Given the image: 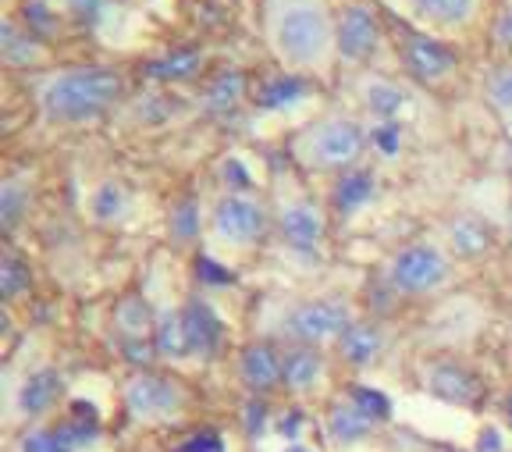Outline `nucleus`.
<instances>
[{"instance_id":"obj_1","label":"nucleus","mask_w":512,"mask_h":452,"mask_svg":"<svg viewBox=\"0 0 512 452\" xmlns=\"http://www.w3.org/2000/svg\"><path fill=\"white\" fill-rule=\"evenodd\" d=\"M121 97V79L111 68H72L43 89V111L54 122H89Z\"/></svg>"},{"instance_id":"obj_2","label":"nucleus","mask_w":512,"mask_h":452,"mask_svg":"<svg viewBox=\"0 0 512 452\" xmlns=\"http://www.w3.org/2000/svg\"><path fill=\"white\" fill-rule=\"evenodd\" d=\"M271 36L288 65H317L331 47L328 11L317 0H281L271 11Z\"/></svg>"},{"instance_id":"obj_3","label":"nucleus","mask_w":512,"mask_h":452,"mask_svg":"<svg viewBox=\"0 0 512 452\" xmlns=\"http://www.w3.org/2000/svg\"><path fill=\"white\" fill-rule=\"evenodd\" d=\"M363 154V129L349 118L324 122L310 136V161L320 168H342Z\"/></svg>"},{"instance_id":"obj_4","label":"nucleus","mask_w":512,"mask_h":452,"mask_svg":"<svg viewBox=\"0 0 512 452\" xmlns=\"http://www.w3.org/2000/svg\"><path fill=\"white\" fill-rule=\"evenodd\" d=\"M445 275V257L438 250H431V246H409L392 264V282L399 292H427L445 282Z\"/></svg>"},{"instance_id":"obj_5","label":"nucleus","mask_w":512,"mask_h":452,"mask_svg":"<svg viewBox=\"0 0 512 452\" xmlns=\"http://www.w3.org/2000/svg\"><path fill=\"white\" fill-rule=\"evenodd\" d=\"M125 403L139 420H168L182 406V392L160 374H143L125 388Z\"/></svg>"},{"instance_id":"obj_6","label":"nucleus","mask_w":512,"mask_h":452,"mask_svg":"<svg viewBox=\"0 0 512 452\" xmlns=\"http://www.w3.org/2000/svg\"><path fill=\"white\" fill-rule=\"evenodd\" d=\"M352 328L349 310L342 303H331V299H320V303H306L296 314L288 317V331L303 342H328L338 339Z\"/></svg>"},{"instance_id":"obj_7","label":"nucleus","mask_w":512,"mask_h":452,"mask_svg":"<svg viewBox=\"0 0 512 452\" xmlns=\"http://www.w3.org/2000/svg\"><path fill=\"white\" fill-rule=\"evenodd\" d=\"M214 228L224 243H253L264 232V210L246 196H224L214 210Z\"/></svg>"},{"instance_id":"obj_8","label":"nucleus","mask_w":512,"mask_h":452,"mask_svg":"<svg viewBox=\"0 0 512 452\" xmlns=\"http://www.w3.org/2000/svg\"><path fill=\"white\" fill-rule=\"evenodd\" d=\"M402 61L406 68L416 75V79L434 82V79H445L452 68H456V57L445 43L431 40V36H406L402 40Z\"/></svg>"},{"instance_id":"obj_9","label":"nucleus","mask_w":512,"mask_h":452,"mask_svg":"<svg viewBox=\"0 0 512 452\" xmlns=\"http://www.w3.org/2000/svg\"><path fill=\"white\" fill-rule=\"evenodd\" d=\"M377 47V22L367 8H349L338 22V50L345 61H367Z\"/></svg>"},{"instance_id":"obj_10","label":"nucleus","mask_w":512,"mask_h":452,"mask_svg":"<svg viewBox=\"0 0 512 452\" xmlns=\"http://www.w3.org/2000/svg\"><path fill=\"white\" fill-rule=\"evenodd\" d=\"M281 232H285V243L296 246L299 253H313V246L320 243L324 235V221L310 203H296L281 214Z\"/></svg>"},{"instance_id":"obj_11","label":"nucleus","mask_w":512,"mask_h":452,"mask_svg":"<svg viewBox=\"0 0 512 452\" xmlns=\"http://www.w3.org/2000/svg\"><path fill=\"white\" fill-rule=\"evenodd\" d=\"M242 378H246V385L256 388V392H267V388L285 378V360H278V353H274L271 346L256 342V346H249L246 353H242Z\"/></svg>"},{"instance_id":"obj_12","label":"nucleus","mask_w":512,"mask_h":452,"mask_svg":"<svg viewBox=\"0 0 512 452\" xmlns=\"http://www.w3.org/2000/svg\"><path fill=\"white\" fill-rule=\"evenodd\" d=\"M182 321H185V331H189L192 353H200V356L214 353L217 342H221V321H217L214 310H210L207 303H200V299H192L189 307L182 310Z\"/></svg>"},{"instance_id":"obj_13","label":"nucleus","mask_w":512,"mask_h":452,"mask_svg":"<svg viewBox=\"0 0 512 452\" xmlns=\"http://www.w3.org/2000/svg\"><path fill=\"white\" fill-rule=\"evenodd\" d=\"M374 424H377V417L363 410L356 399L335 406V413H331V435H335L338 442H360Z\"/></svg>"},{"instance_id":"obj_14","label":"nucleus","mask_w":512,"mask_h":452,"mask_svg":"<svg viewBox=\"0 0 512 452\" xmlns=\"http://www.w3.org/2000/svg\"><path fill=\"white\" fill-rule=\"evenodd\" d=\"M431 392L448 399V403H470V399L477 396V381H473L463 367L445 364L431 371Z\"/></svg>"},{"instance_id":"obj_15","label":"nucleus","mask_w":512,"mask_h":452,"mask_svg":"<svg viewBox=\"0 0 512 452\" xmlns=\"http://www.w3.org/2000/svg\"><path fill=\"white\" fill-rule=\"evenodd\" d=\"M381 331L374 324H352L349 331L342 335V353L349 364H370L377 353H381Z\"/></svg>"},{"instance_id":"obj_16","label":"nucleus","mask_w":512,"mask_h":452,"mask_svg":"<svg viewBox=\"0 0 512 452\" xmlns=\"http://www.w3.org/2000/svg\"><path fill=\"white\" fill-rule=\"evenodd\" d=\"M57 392H61L57 371H40V374H32V378L22 385V392H18V406H22L25 413H40L54 403Z\"/></svg>"},{"instance_id":"obj_17","label":"nucleus","mask_w":512,"mask_h":452,"mask_svg":"<svg viewBox=\"0 0 512 452\" xmlns=\"http://www.w3.org/2000/svg\"><path fill=\"white\" fill-rule=\"evenodd\" d=\"M324 371V360H320L313 349H296V353L285 356V385L296 388V392H306L313 388V381Z\"/></svg>"},{"instance_id":"obj_18","label":"nucleus","mask_w":512,"mask_h":452,"mask_svg":"<svg viewBox=\"0 0 512 452\" xmlns=\"http://www.w3.org/2000/svg\"><path fill=\"white\" fill-rule=\"evenodd\" d=\"M242 89H246V79H242L239 72H224V75H217V79L210 82L207 97H203V107H207L210 114L232 111V107L239 104Z\"/></svg>"},{"instance_id":"obj_19","label":"nucleus","mask_w":512,"mask_h":452,"mask_svg":"<svg viewBox=\"0 0 512 452\" xmlns=\"http://www.w3.org/2000/svg\"><path fill=\"white\" fill-rule=\"evenodd\" d=\"M200 72V54L196 50H178V54H168L146 65V75L160 82H175V79H189V75Z\"/></svg>"},{"instance_id":"obj_20","label":"nucleus","mask_w":512,"mask_h":452,"mask_svg":"<svg viewBox=\"0 0 512 452\" xmlns=\"http://www.w3.org/2000/svg\"><path fill=\"white\" fill-rule=\"evenodd\" d=\"M370 196H374V175H370V171H349L335 189V203L342 210L363 207Z\"/></svg>"},{"instance_id":"obj_21","label":"nucleus","mask_w":512,"mask_h":452,"mask_svg":"<svg viewBox=\"0 0 512 452\" xmlns=\"http://www.w3.org/2000/svg\"><path fill=\"white\" fill-rule=\"evenodd\" d=\"M413 8L431 22L459 25L473 15V0H413Z\"/></svg>"},{"instance_id":"obj_22","label":"nucleus","mask_w":512,"mask_h":452,"mask_svg":"<svg viewBox=\"0 0 512 452\" xmlns=\"http://www.w3.org/2000/svg\"><path fill=\"white\" fill-rule=\"evenodd\" d=\"M118 328L128 342H143L150 335V307L143 299H125L118 307Z\"/></svg>"},{"instance_id":"obj_23","label":"nucleus","mask_w":512,"mask_h":452,"mask_svg":"<svg viewBox=\"0 0 512 452\" xmlns=\"http://www.w3.org/2000/svg\"><path fill=\"white\" fill-rule=\"evenodd\" d=\"M0 36H4V61H11V65H29V61L40 57V43L25 36L15 22H4Z\"/></svg>"},{"instance_id":"obj_24","label":"nucleus","mask_w":512,"mask_h":452,"mask_svg":"<svg viewBox=\"0 0 512 452\" xmlns=\"http://www.w3.org/2000/svg\"><path fill=\"white\" fill-rule=\"evenodd\" d=\"M157 349L164 356H185V353H192L189 331H185L182 314H168L164 321H160V328H157Z\"/></svg>"},{"instance_id":"obj_25","label":"nucleus","mask_w":512,"mask_h":452,"mask_svg":"<svg viewBox=\"0 0 512 452\" xmlns=\"http://www.w3.org/2000/svg\"><path fill=\"white\" fill-rule=\"evenodd\" d=\"M303 93H306L303 82L292 79V75H281V79H271L264 89H260V107H267V111H278V107L296 104Z\"/></svg>"},{"instance_id":"obj_26","label":"nucleus","mask_w":512,"mask_h":452,"mask_svg":"<svg viewBox=\"0 0 512 452\" xmlns=\"http://www.w3.org/2000/svg\"><path fill=\"white\" fill-rule=\"evenodd\" d=\"M452 246H456L463 257H477V253L488 250V228L473 218H463L452 225Z\"/></svg>"},{"instance_id":"obj_27","label":"nucleus","mask_w":512,"mask_h":452,"mask_svg":"<svg viewBox=\"0 0 512 452\" xmlns=\"http://www.w3.org/2000/svg\"><path fill=\"white\" fill-rule=\"evenodd\" d=\"M367 104H370V111H374L377 118H395V114H399L409 100H406V93H402L399 86H392V82H374V86L367 89Z\"/></svg>"},{"instance_id":"obj_28","label":"nucleus","mask_w":512,"mask_h":452,"mask_svg":"<svg viewBox=\"0 0 512 452\" xmlns=\"http://www.w3.org/2000/svg\"><path fill=\"white\" fill-rule=\"evenodd\" d=\"M93 210H96V218L100 221H114L125 210V193H121L114 182H107V186H100L96 189V196H93Z\"/></svg>"},{"instance_id":"obj_29","label":"nucleus","mask_w":512,"mask_h":452,"mask_svg":"<svg viewBox=\"0 0 512 452\" xmlns=\"http://www.w3.org/2000/svg\"><path fill=\"white\" fill-rule=\"evenodd\" d=\"M25 285H29V267H25L18 257H4V278H0L4 296H18Z\"/></svg>"},{"instance_id":"obj_30","label":"nucleus","mask_w":512,"mask_h":452,"mask_svg":"<svg viewBox=\"0 0 512 452\" xmlns=\"http://www.w3.org/2000/svg\"><path fill=\"white\" fill-rule=\"evenodd\" d=\"M175 235L178 239H192V235L200 232V210H196V203H182V207L175 210Z\"/></svg>"},{"instance_id":"obj_31","label":"nucleus","mask_w":512,"mask_h":452,"mask_svg":"<svg viewBox=\"0 0 512 452\" xmlns=\"http://www.w3.org/2000/svg\"><path fill=\"white\" fill-rule=\"evenodd\" d=\"M25 207V193L18 189V182H8L4 186V200H0V210H4V228H11L18 221V214H22Z\"/></svg>"},{"instance_id":"obj_32","label":"nucleus","mask_w":512,"mask_h":452,"mask_svg":"<svg viewBox=\"0 0 512 452\" xmlns=\"http://www.w3.org/2000/svg\"><path fill=\"white\" fill-rule=\"evenodd\" d=\"M22 452H68V445L50 431H32L29 438H22Z\"/></svg>"},{"instance_id":"obj_33","label":"nucleus","mask_w":512,"mask_h":452,"mask_svg":"<svg viewBox=\"0 0 512 452\" xmlns=\"http://www.w3.org/2000/svg\"><path fill=\"white\" fill-rule=\"evenodd\" d=\"M491 97H495L498 107H512V68H502V72L491 75Z\"/></svg>"},{"instance_id":"obj_34","label":"nucleus","mask_w":512,"mask_h":452,"mask_svg":"<svg viewBox=\"0 0 512 452\" xmlns=\"http://www.w3.org/2000/svg\"><path fill=\"white\" fill-rule=\"evenodd\" d=\"M352 399H356V403H360L367 413H374L377 420L388 417V399H384L381 392H370V388H356V392H352Z\"/></svg>"},{"instance_id":"obj_35","label":"nucleus","mask_w":512,"mask_h":452,"mask_svg":"<svg viewBox=\"0 0 512 452\" xmlns=\"http://www.w3.org/2000/svg\"><path fill=\"white\" fill-rule=\"evenodd\" d=\"M374 143L381 146L388 157L399 154V125H392V122L377 125V129H374Z\"/></svg>"},{"instance_id":"obj_36","label":"nucleus","mask_w":512,"mask_h":452,"mask_svg":"<svg viewBox=\"0 0 512 452\" xmlns=\"http://www.w3.org/2000/svg\"><path fill=\"white\" fill-rule=\"evenodd\" d=\"M61 4L72 11L75 18H82V22H93V18L100 15V8H104V0H61Z\"/></svg>"},{"instance_id":"obj_37","label":"nucleus","mask_w":512,"mask_h":452,"mask_svg":"<svg viewBox=\"0 0 512 452\" xmlns=\"http://www.w3.org/2000/svg\"><path fill=\"white\" fill-rule=\"evenodd\" d=\"M495 36H498V43H505V47H512V11H505V15L498 18Z\"/></svg>"},{"instance_id":"obj_38","label":"nucleus","mask_w":512,"mask_h":452,"mask_svg":"<svg viewBox=\"0 0 512 452\" xmlns=\"http://www.w3.org/2000/svg\"><path fill=\"white\" fill-rule=\"evenodd\" d=\"M288 452H310V449H303V445H292V449H288Z\"/></svg>"},{"instance_id":"obj_39","label":"nucleus","mask_w":512,"mask_h":452,"mask_svg":"<svg viewBox=\"0 0 512 452\" xmlns=\"http://www.w3.org/2000/svg\"><path fill=\"white\" fill-rule=\"evenodd\" d=\"M509 235H512V218H509Z\"/></svg>"}]
</instances>
